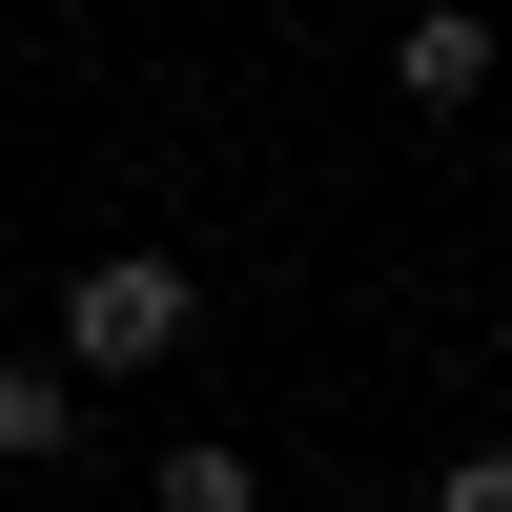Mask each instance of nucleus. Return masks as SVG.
<instances>
[{
  "mask_svg": "<svg viewBox=\"0 0 512 512\" xmlns=\"http://www.w3.org/2000/svg\"><path fill=\"white\" fill-rule=\"evenodd\" d=\"M82 431V390H62V369H0V451H62Z\"/></svg>",
  "mask_w": 512,
  "mask_h": 512,
  "instance_id": "obj_3",
  "label": "nucleus"
},
{
  "mask_svg": "<svg viewBox=\"0 0 512 512\" xmlns=\"http://www.w3.org/2000/svg\"><path fill=\"white\" fill-rule=\"evenodd\" d=\"M431 512H512V472H492V451H451V492H431Z\"/></svg>",
  "mask_w": 512,
  "mask_h": 512,
  "instance_id": "obj_5",
  "label": "nucleus"
},
{
  "mask_svg": "<svg viewBox=\"0 0 512 512\" xmlns=\"http://www.w3.org/2000/svg\"><path fill=\"white\" fill-rule=\"evenodd\" d=\"M164 349H185V267L164 246H103L62 287V369H164Z\"/></svg>",
  "mask_w": 512,
  "mask_h": 512,
  "instance_id": "obj_1",
  "label": "nucleus"
},
{
  "mask_svg": "<svg viewBox=\"0 0 512 512\" xmlns=\"http://www.w3.org/2000/svg\"><path fill=\"white\" fill-rule=\"evenodd\" d=\"M390 82H410V103H431V123L472 103V82H492V41H472V0H431V21H410V62H390Z\"/></svg>",
  "mask_w": 512,
  "mask_h": 512,
  "instance_id": "obj_2",
  "label": "nucleus"
},
{
  "mask_svg": "<svg viewBox=\"0 0 512 512\" xmlns=\"http://www.w3.org/2000/svg\"><path fill=\"white\" fill-rule=\"evenodd\" d=\"M144 512H246V451H164V492Z\"/></svg>",
  "mask_w": 512,
  "mask_h": 512,
  "instance_id": "obj_4",
  "label": "nucleus"
}]
</instances>
